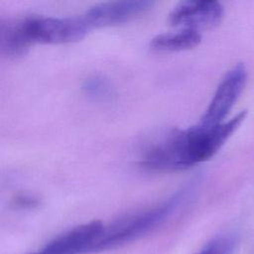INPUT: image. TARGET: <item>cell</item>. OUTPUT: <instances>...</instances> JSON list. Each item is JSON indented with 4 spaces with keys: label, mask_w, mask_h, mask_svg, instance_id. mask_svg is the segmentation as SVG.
Instances as JSON below:
<instances>
[{
    "label": "cell",
    "mask_w": 254,
    "mask_h": 254,
    "mask_svg": "<svg viewBox=\"0 0 254 254\" xmlns=\"http://www.w3.org/2000/svg\"><path fill=\"white\" fill-rule=\"evenodd\" d=\"M246 115L243 110L217 125L198 123L184 130H172L146 150L143 165L154 171H177L202 163L218 152Z\"/></svg>",
    "instance_id": "6da1fadb"
},
{
    "label": "cell",
    "mask_w": 254,
    "mask_h": 254,
    "mask_svg": "<svg viewBox=\"0 0 254 254\" xmlns=\"http://www.w3.org/2000/svg\"><path fill=\"white\" fill-rule=\"evenodd\" d=\"M195 182H190L168 199L152 208L120 218L109 226L96 243L93 252L104 251L136 240L170 219L188 201L194 190Z\"/></svg>",
    "instance_id": "7a4b0ae2"
},
{
    "label": "cell",
    "mask_w": 254,
    "mask_h": 254,
    "mask_svg": "<svg viewBox=\"0 0 254 254\" xmlns=\"http://www.w3.org/2000/svg\"><path fill=\"white\" fill-rule=\"evenodd\" d=\"M25 38L32 46L41 44H67L83 39L91 30L83 16L44 17L31 16L20 19Z\"/></svg>",
    "instance_id": "3957f363"
},
{
    "label": "cell",
    "mask_w": 254,
    "mask_h": 254,
    "mask_svg": "<svg viewBox=\"0 0 254 254\" xmlns=\"http://www.w3.org/2000/svg\"><path fill=\"white\" fill-rule=\"evenodd\" d=\"M247 78L245 65L241 63L227 71L218 84L199 123L203 125H217L231 110L240 96Z\"/></svg>",
    "instance_id": "277c9868"
},
{
    "label": "cell",
    "mask_w": 254,
    "mask_h": 254,
    "mask_svg": "<svg viewBox=\"0 0 254 254\" xmlns=\"http://www.w3.org/2000/svg\"><path fill=\"white\" fill-rule=\"evenodd\" d=\"M105 225L93 220L78 225L56 237L39 251L28 254H84L93 252Z\"/></svg>",
    "instance_id": "5b68a950"
},
{
    "label": "cell",
    "mask_w": 254,
    "mask_h": 254,
    "mask_svg": "<svg viewBox=\"0 0 254 254\" xmlns=\"http://www.w3.org/2000/svg\"><path fill=\"white\" fill-rule=\"evenodd\" d=\"M223 17V7L216 1H184L171 12L169 21L175 27L199 32L218 25Z\"/></svg>",
    "instance_id": "8992f818"
},
{
    "label": "cell",
    "mask_w": 254,
    "mask_h": 254,
    "mask_svg": "<svg viewBox=\"0 0 254 254\" xmlns=\"http://www.w3.org/2000/svg\"><path fill=\"white\" fill-rule=\"evenodd\" d=\"M152 6L151 1H113L95 5L82 16L91 29L117 26L144 15Z\"/></svg>",
    "instance_id": "52a82bcc"
},
{
    "label": "cell",
    "mask_w": 254,
    "mask_h": 254,
    "mask_svg": "<svg viewBox=\"0 0 254 254\" xmlns=\"http://www.w3.org/2000/svg\"><path fill=\"white\" fill-rule=\"evenodd\" d=\"M201 35L191 29H181L177 32L163 33L154 37L150 49L156 53H173L193 49L199 45Z\"/></svg>",
    "instance_id": "ba28073f"
},
{
    "label": "cell",
    "mask_w": 254,
    "mask_h": 254,
    "mask_svg": "<svg viewBox=\"0 0 254 254\" xmlns=\"http://www.w3.org/2000/svg\"><path fill=\"white\" fill-rule=\"evenodd\" d=\"M31 45L25 38L20 19L2 21L0 24V51L5 57L16 59L24 56Z\"/></svg>",
    "instance_id": "9c48e42d"
},
{
    "label": "cell",
    "mask_w": 254,
    "mask_h": 254,
    "mask_svg": "<svg viewBox=\"0 0 254 254\" xmlns=\"http://www.w3.org/2000/svg\"><path fill=\"white\" fill-rule=\"evenodd\" d=\"M82 89L88 97L95 100H107L113 95L110 81L102 75H92L86 78Z\"/></svg>",
    "instance_id": "30bf717a"
},
{
    "label": "cell",
    "mask_w": 254,
    "mask_h": 254,
    "mask_svg": "<svg viewBox=\"0 0 254 254\" xmlns=\"http://www.w3.org/2000/svg\"><path fill=\"white\" fill-rule=\"evenodd\" d=\"M235 238L231 235H222L211 240L197 254H232Z\"/></svg>",
    "instance_id": "8fae6325"
},
{
    "label": "cell",
    "mask_w": 254,
    "mask_h": 254,
    "mask_svg": "<svg viewBox=\"0 0 254 254\" xmlns=\"http://www.w3.org/2000/svg\"><path fill=\"white\" fill-rule=\"evenodd\" d=\"M14 203L16 206L21 208H34L39 204V200L37 197L22 194V195H18L14 199Z\"/></svg>",
    "instance_id": "7c38bea8"
}]
</instances>
